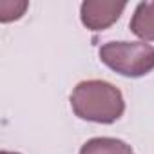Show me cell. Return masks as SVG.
I'll return each mask as SVG.
<instances>
[{
    "instance_id": "6da1fadb",
    "label": "cell",
    "mask_w": 154,
    "mask_h": 154,
    "mask_svg": "<svg viewBox=\"0 0 154 154\" xmlns=\"http://www.w3.org/2000/svg\"><path fill=\"white\" fill-rule=\"evenodd\" d=\"M71 107L80 120L109 125L123 116L125 100L116 85L105 80H85L72 89Z\"/></svg>"
},
{
    "instance_id": "7a4b0ae2",
    "label": "cell",
    "mask_w": 154,
    "mask_h": 154,
    "mask_svg": "<svg viewBox=\"0 0 154 154\" xmlns=\"http://www.w3.org/2000/svg\"><path fill=\"white\" fill-rule=\"evenodd\" d=\"M98 56L102 63L127 78H140L154 69V47L145 42H107Z\"/></svg>"
},
{
    "instance_id": "3957f363",
    "label": "cell",
    "mask_w": 154,
    "mask_h": 154,
    "mask_svg": "<svg viewBox=\"0 0 154 154\" xmlns=\"http://www.w3.org/2000/svg\"><path fill=\"white\" fill-rule=\"evenodd\" d=\"M125 8H127L125 2L85 0L80 6V20L91 31H103L118 22Z\"/></svg>"
},
{
    "instance_id": "277c9868",
    "label": "cell",
    "mask_w": 154,
    "mask_h": 154,
    "mask_svg": "<svg viewBox=\"0 0 154 154\" xmlns=\"http://www.w3.org/2000/svg\"><path fill=\"white\" fill-rule=\"evenodd\" d=\"M129 27L143 42H154V0H145L136 6Z\"/></svg>"
},
{
    "instance_id": "5b68a950",
    "label": "cell",
    "mask_w": 154,
    "mask_h": 154,
    "mask_svg": "<svg viewBox=\"0 0 154 154\" xmlns=\"http://www.w3.org/2000/svg\"><path fill=\"white\" fill-rule=\"evenodd\" d=\"M80 154H134V150L123 140L100 136V138L87 140L82 145Z\"/></svg>"
},
{
    "instance_id": "8992f818",
    "label": "cell",
    "mask_w": 154,
    "mask_h": 154,
    "mask_svg": "<svg viewBox=\"0 0 154 154\" xmlns=\"http://www.w3.org/2000/svg\"><path fill=\"white\" fill-rule=\"evenodd\" d=\"M27 6L29 4L26 0H2L0 2V22L8 24V22L22 18Z\"/></svg>"
},
{
    "instance_id": "52a82bcc",
    "label": "cell",
    "mask_w": 154,
    "mask_h": 154,
    "mask_svg": "<svg viewBox=\"0 0 154 154\" xmlns=\"http://www.w3.org/2000/svg\"><path fill=\"white\" fill-rule=\"evenodd\" d=\"M0 154H20V152H9V150H2Z\"/></svg>"
}]
</instances>
